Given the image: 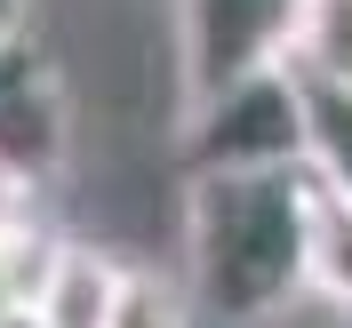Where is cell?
<instances>
[{
	"instance_id": "6da1fadb",
	"label": "cell",
	"mask_w": 352,
	"mask_h": 328,
	"mask_svg": "<svg viewBox=\"0 0 352 328\" xmlns=\"http://www.w3.org/2000/svg\"><path fill=\"white\" fill-rule=\"evenodd\" d=\"M312 176L305 168H208L184 176V296L208 320H272L305 296Z\"/></svg>"
},
{
	"instance_id": "7a4b0ae2",
	"label": "cell",
	"mask_w": 352,
	"mask_h": 328,
	"mask_svg": "<svg viewBox=\"0 0 352 328\" xmlns=\"http://www.w3.org/2000/svg\"><path fill=\"white\" fill-rule=\"evenodd\" d=\"M208 168H305V80L288 65L184 105V176Z\"/></svg>"
},
{
	"instance_id": "3957f363",
	"label": "cell",
	"mask_w": 352,
	"mask_h": 328,
	"mask_svg": "<svg viewBox=\"0 0 352 328\" xmlns=\"http://www.w3.org/2000/svg\"><path fill=\"white\" fill-rule=\"evenodd\" d=\"M296 8H305V0H176V72H184V105L248 80V72L288 65Z\"/></svg>"
},
{
	"instance_id": "277c9868",
	"label": "cell",
	"mask_w": 352,
	"mask_h": 328,
	"mask_svg": "<svg viewBox=\"0 0 352 328\" xmlns=\"http://www.w3.org/2000/svg\"><path fill=\"white\" fill-rule=\"evenodd\" d=\"M72 153V112H65V88L56 72H24L8 96H0V168H16L24 184H48Z\"/></svg>"
},
{
	"instance_id": "5b68a950",
	"label": "cell",
	"mask_w": 352,
	"mask_h": 328,
	"mask_svg": "<svg viewBox=\"0 0 352 328\" xmlns=\"http://www.w3.org/2000/svg\"><path fill=\"white\" fill-rule=\"evenodd\" d=\"M120 281H129V264H112L104 248L88 241H56L41 264V281L24 288V305L41 312L48 328H104L112 320V296H120Z\"/></svg>"
},
{
	"instance_id": "8992f818",
	"label": "cell",
	"mask_w": 352,
	"mask_h": 328,
	"mask_svg": "<svg viewBox=\"0 0 352 328\" xmlns=\"http://www.w3.org/2000/svg\"><path fill=\"white\" fill-rule=\"evenodd\" d=\"M305 176L352 193V88L305 80Z\"/></svg>"
},
{
	"instance_id": "52a82bcc",
	"label": "cell",
	"mask_w": 352,
	"mask_h": 328,
	"mask_svg": "<svg viewBox=\"0 0 352 328\" xmlns=\"http://www.w3.org/2000/svg\"><path fill=\"white\" fill-rule=\"evenodd\" d=\"M288 72H296V80L352 88V0H305V8H296Z\"/></svg>"
},
{
	"instance_id": "ba28073f",
	"label": "cell",
	"mask_w": 352,
	"mask_h": 328,
	"mask_svg": "<svg viewBox=\"0 0 352 328\" xmlns=\"http://www.w3.org/2000/svg\"><path fill=\"white\" fill-rule=\"evenodd\" d=\"M305 288L352 312V193L312 184V241H305Z\"/></svg>"
},
{
	"instance_id": "9c48e42d",
	"label": "cell",
	"mask_w": 352,
	"mask_h": 328,
	"mask_svg": "<svg viewBox=\"0 0 352 328\" xmlns=\"http://www.w3.org/2000/svg\"><path fill=\"white\" fill-rule=\"evenodd\" d=\"M192 296H176L160 272H129L120 281V296H112V320L104 328H192Z\"/></svg>"
},
{
	"instance_id": "30bf717a",
	"label": "cell",
	"mask_w": 352,
	"mask_h": 328,
	"mask_svg": "<svg viewBox=\"0 0 352 328\" xmlns=\"http://www.w3.org/2000/svg\"><path fill=\"white\" fill-rule=\"evenodd\" d=\"M24 208H32V184H24L16 168H0V241H16L24 224H32Z\"/></svg>"
},
{
	"instance_id": "8fae6325",
	"label": "cell",
	"mask_w": 352,
	"mask_h": 328,
	"mask_svg": "<svg viewBox=\"0 0 352 328\" xmlns=\"http://www.w3.org/2000/svg\"><path fill=\"white\" fill-rule=\"evenodd\" d=\"M24 72H41V56H32L24 41H8V48H0V96H8V88H16Z\"/></svg>"
},
{
	"instance_id": "7c38bea8",
	"label": "cell",
	"mask_w": 352,
	"mask_h": 328,
	"mask_svg": "<svg viewBox=\"0 0 352 328\" xmlns=\"http://www.w3.org/2000/svg\"><path fill=\"white\" fill-rule=\"evenodd\" d=\"M24 17H32V0H0V48L24 41Z\"/></svg>"
},
{
	"instance_id": "4fadbf2b",
	"label": "cell",
	"mask_w": 352,
	"mask_h": 328,
	"mask_svg": "<svg viewBox=\"0 0 352 328\" xmlns=\"http://www.w3.org/2000/svg\"><path fill=\"white\" fill-rule=\"evenodd\" d=\"M0 328H48V320H41L32 305H0Z\"/></svg>"
},
{
	"instance_id": "5bb4252c",
	"label": "cell",
	"mask_w": 352,
	"mask_h": 328,
	"mask_svg": "<svg viewBox=\"0 0 352 328\" xmlns=\"http://www.w3.org/2000/svg\"><path fill=\"white\" fill-rule=\"evenodd\" d=\"M0 305H8V296H0Z\"/></svg>"
}]
</instances>
